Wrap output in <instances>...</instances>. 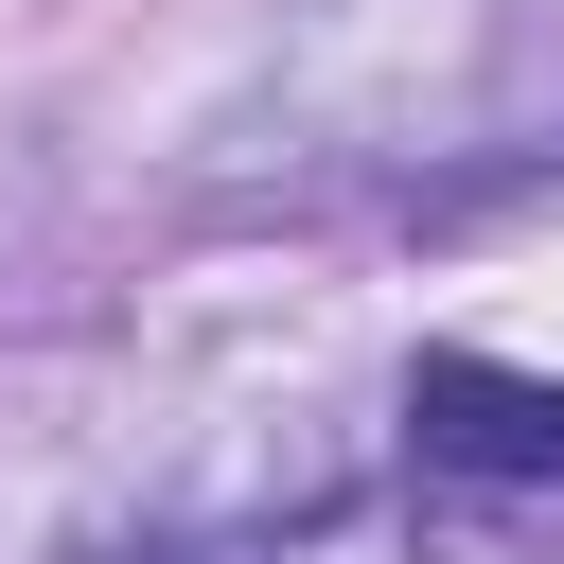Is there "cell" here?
<instances>
[{
	"label": "cell",
	"instance_id": "1",
	"mask_svg": "<svg viewBox=\"0 0 564 564\" xmlns=\"http://www.w3.org/2000/svg\"><path fill=\"white\" fill-rule=\"evenodd\" d=\"M564 88V0H264L247 88L212 159L317 176V159H458Z\"/></svg>",
	"mask_w": 564,
	"mask_h": 564
},
{
	"label": "cell",
	"instance_id": "3",
	"mask_svg": "<svg viewBox=\"0 0 564 564\" xmlns=\"http://www.w3.org/2000/svg\"><path fill=\"white\" fill-rule=\"evenodd\" d=\"M405 458L458 476V494H529V476H564V388L494 370V352H423L405 370Z\"/></svg>",
	"mask_w": 564,
	"mask_h": 564
},
{
	"label": "cell",
	"instance_id": "2",
	"mask_svg": "<svg viewBox=\"0 0 564 564\" xmlns=\"http://www.w3.org/2000/svg\"><path fill=\"white\" fill-rule=\"evenodd\" d=\"M229 564H564L529 511H494V494H458V476H423V494H370V476H317L300 511H264Z\"/></svg>",
	"mask_w": 564,
	"mask_h": 564
}]
</instances>
